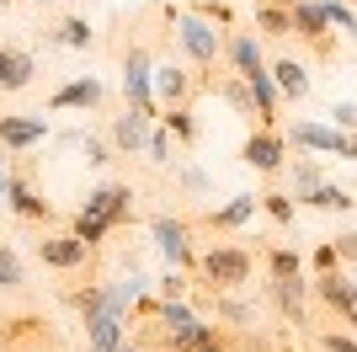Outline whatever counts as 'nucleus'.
I'll list each match as a JSON object with an SVG mask.
<instances>
[{
    "label": "nucleus",
    "mask_w": 357,
    "mask_h": 352,
    "mask_svg": "<svg viewBox=\"0 0 357 352\" xmlns=\"http://www.w3.org/2000/svg\"><path fill=\"white\" fill-rule=\"evenodd\" d=\"M197 293H240L256 272V251L240 246V240H219V246L197 251Z\"/></svg>",
    "instance_id": "f257e3e1"
},
{
    "label": "nucleus",
    "mask_w": 357,
    "mask_h": 352,
    "mask_svg": "<svg viewBox=\"0 0 357 352\" xmlns=\"http://www.w3.org/2000/svg\"><path fill=\"white\" fill-rule=\"evenodd\" d=\"M134 219V187L128 182H102L96 192H86V208L75 214V235L86 246H102L118 224Z\"/></svg>",
    "instance_id": "f03ea898"
},
{
    "label": "nucleus",
    "mask_w": 357,
    "mask_h": 352,
    "mask_svg": "<svg viewBox=\"0 0 357 352\" xmlns=\"http://www.w3.org/2000/svg\"><path fill=\"white\" fill-rule=\"evenodd\" d=\"M171 22H176L181 54L203 70V80H197V86H213V70H219V59H224V32L213 27L208 16H197V11H171Z\"/></svg>",
    "instance_id": "7ed1b4c3"
},
{
    "label": "nucleus",
    "mask_w": 357,
    "mask_h": 352,
    "mask_svg": "<svg viewBox=\"0 0 357 352\" xmlns=\"http://www.w3.org/2000/svg\"><path fill=\"white\" fill-rule=\"evenodd\" d=\"M288 11H294L298 43H310V54L331 64V59H336V27H331L326 6H314V0H288Z\"/></svg>",
    "instance_id": "20e7f679"
},
{
    "label": "nucleus",
    "mask_w": 357,
    "mask_h": 352,
    "mask_svg": "<svg viewBox=\"0 0 357 352\" xmlns=\"http://www.w3.org/2000/svg\"><path fill=\"white\" fill-rule=\"evenodd\" d=\"M240 161L256 176H283L288 166V133L283 129H251V139L240 145Z\"/></svg>",
    "instance_id": "39448f33"
},
{
    "label": "nucleus",
    "mask_w": 357,
    "mask_h": 352,
    "mask_svg": "<svg viewBox=\"0 0 357 352\" xmlns=\"http://www.w3.org/2000/svg\"><path fill=\"white\" fill-rule=\"evenodd\" d=\"M149 235H155V246L165 251V262H171V267L192 272L197 251H192V224H187V219H176V214H155V219H149Z\"/></svg>",
    "instance_id": "423d86ee"
},
{
    "label": "nucleus",
    "mask_w": 357,
    "mask_h": 352,
    "mask_svg": "<svg viewBox=\"0 0 357 352\" xmlns=\"http://www.w3.org/2000/svg\"><path fill=\"white\" fill-rule=\"evenodd\" d=\"M91 251L96 246H86L75 230H64V235H43V240H38V262L54 267V272H80V267L91 262Z\"/></svg>",
    "instance_id": "0eeeda50"
},
{
    "label": "nucleus",
    "mask_w": 357,
    "mask_h": 352,
    "mask_svg": "<svg viewBox=\"0 0 357 352\" xmlns=\"http://www.w3.org/2000/svg\"><path fill=\"white\" fill-rule=\"evenodd\" d=\"M43 139H48V123L38 112H0V145L11 149V155H27Z\"/></svg>",
    "instance_id": "6e6552de"
},
{
    "label": "nucleus",
    "mask_w": 357,
    "mask_h": 352,
    "mask_svg": "<svg viewBox=\"0 0 357 352\" xmlns=\"http://www.w3.org/2000/svg\"><path fill=\"white\" fill-rule=\"evenodd\" d=\"M6 208H11L16 219H32V224H48V219H54V203L38 198V187H32L22 171H11V182H6Z\"/></svg>",
    "instance_id": "1a4fd4ad"
},
{
    "label": "nucleus",
    "mask_w": 357,
    "mask_h": 352,
    "mask_svg": "<svg viewBox=\"0 0 357 352\" xmlns=\"http://www.w3.org/2000/svg\"><path fill=\"white\" fill-rule=\"evenodd\" d=\"M107 145L118 149V155H139V149L149 145V112L123 107V112L112 117V129H107Z\"/></svg>",
    "instance_id": "9d476101"
},
{
    "label": "nucleus",
    "mask_w": 357,
    "mask_h": 352,
    "mask_svg": "<svg viewBox=\"0 0 357 352\" xmlns=\"http://www.w3.org/2000/svg\"><path fill=\"white\" fill-rule=\"evenodd\" d=\"M310 288H314V299H320V309L342 315V321L357 309V283L347 278V272H314V283H310Z\"/></svg>",
    "instance_id": "9b49d317"
},
{
    "label": "nucleus",
    "mask_w": 357,
    "mask_h": 352,
    "mask_svg": "<svg viewBox=\"0 0 357 352\" xmlns=\"http://www.w3.org/2000/svg\"><path fill=\"white\" fill-rule=\"evenodd\" d=\"M224 64H229V75H245L251 80L256 70H267V59H261V38L245 27H235L229 38H224Z\"/></svg>",
    "instance_id": "f8f14e48"
},
{
    "label": "nucleus",
    "mask_w": 357,
    "mask_h": 352,
    "mask_svg": "<svg viewBox=\"0 0 357 352\" xmlns=\"http://www.w3.org/2000/svg\"><path fill=\"white\" fill-rule=\"evenodd\" d=\"M80 321H86V331H91V352H118L123 347V309L118 305H96V309H86Z\"/></svg>",
    "instance_id": "ddd939ff"
},
{
    "label": "nucleus",
    "mask_w": 357,
    "mask_h": 352,
    "mask_svg": "<svg viewBox=\"0 0 357 352\" xmlns=\"http://www.w3.org/2000/svg\"><path fill=\"white\" fill-rule=\"evenodd\" d=\"M288 139H294V145H304V149H320V155H347V161H352V133L326 129V123H294V129H288Z\"/></svg>",
    "instance_id": "4468645a"
},
{
    "label": "nucleus",
    "mask_w": 357,
    "mask_h": 352,
    "mask_svg": "<svg viewBox=\"0 0 357 352\" xmlns=\"http://www.w3.org/2000/svg\"><path fill=\"white\" fill-rule=\"evenodd\" d=\"M123 96H128V107H139V112H155V96H149V54L144 48H128V59H123Z\"/></svg>",
    "instance_id": "2eb2a0df"
},
{
    "label": "nucleus",
    "mask_w": 357,
    "mask_h": 352,
    "mask_svg": "<svg viewBox=\"0 0 357 352\" xmlns=\"http://www.w3.org/2000/svg\"><path fill=\"white\" fill-rule=\"evenodd\" d=\"M107 102V86L102 80H70V86H59L54 96H48V112H70V107H86V112H96V107Z\"/></svg>",
    "instance_id": "dca6fc26"
},
{
    "label": "nucleus",
    "mask_w": 357,
    "mask_h": 352,
    "mask_svg": "<svg viewBox=\"0 0 357 352\" xmlns=\"http://www.w3.org/2000/svg\"><path fill=\"white\" fill-rule=\"evenodd\" d=\"M32 80H38V59L27 48L0 43V91H27Z\"/></svg>",
    "instance_id": "f3484780"
},
{
    "label": "nucleus",
    "mask_w": 357,
    "mask_h": 352,
    "mask_svg": "<svg viewBox=\"0 0 357 352\" xmlns=\"http://www.w3.org/2000/svg\"><path fill=\"white\" fill-rule=\"evenodd\" d=\"M267 299L283 309L288 325H310V309H304V278H267Z\"/></svg>",
    "instance_id": "a211bd4d"
},
{
    "label": "nucleus",
    "mask_w": 357,
    "mask_h": 352,
    "mask_svg": "<svg viewBox=\"0 0 357 352\" xmlns=\"http://www.w3.org/2000/svg\"><path fill=\"white\" fill-rule=\"evenodd\" d=\"M245 219H256V198H251V192H240V198H229V203H224V208H213V214H203V219H197V224H203V230H208V235H235V230H240V224H245Z\"/></svg>",
    "instance_id": "6ab92c4d"
},
{
    "label": "nucleus",
    "mask_w": 357,
    "mask_h": 352,
    "mask_svg": "<svg viewBox=\"0 0 357 352\" xmlns=\"http://www.w3.org/2000/svg\"><path fill=\"white\" fill-rule=\"evenodd\" d=\"M267 70H272V86H278L283 102H304V96H310V70H304V59H278Z\"/></svg>",
    "instance_id": "aec40b11"
},
{
    "label": "nucleus",
    "mask_w": 357,
    "mask_h": 352,
    "mask_svg": "<svg viewBox=\"0 0 357 352\" xmlns=\"http://www.w3.org/2000/svg\"><path fill=\"white\" fill-rule=\"evenodd\" d=\"M256 38H294V11L288 0H256Z\"/></svg>",
    "instance_id": "412c9836"
},
{
    "label": "nucleus",
    "mask_w": 357,
    "mask_h": 352,
    "mask_svg": "<svg viewBox=\"0 0 357 352\" xmlns=\"http://www.w3.org/2000/svg\"><path fill=\"white\" fill-rule=\"evenodd\" d=\"M298 208H320V214H347V208L357 203L347 187H336V182H320V187H310L304 198H294Z\"/></svg>",
    "instance_id": "4be33fe9"
},
{
    "label": "nucleus",
    "mask_w": 357,
    "mask_h": 352,
    "mask_svg": "<svg viewBox=\"0 0 357 352\" xmlns=\"http://www.w3.org/2000/svg\"><path fill=\"white\" fill-rule=\"evenodd\" d=\"M155 91H160V102L165 107H187L192 102V91H197V80H187V70H155Z\"/></svg>",
    "instance_id": "5701e85b"
},
{
    "label": "nucleus",
    "mask_w": 357,
    "mask_h": 352,
    "mask_svg": "<svg viewBox=\"0 0 357 352\" xmlns=\"http://www.w3.org/2000/svg\"><path fill=\"white\" fill-rule=\"evenodd\" d=\"M219 96L235 107V117H245V123L261 129V117H256V96H251V86H245V75H224V80H219Z\"/></svg>",
    "instance_id": "b1692460"
},
{
    "label": "nucleus",
    "mask_w": 357,
    "mask_h": 352,
    "mask_svg": "<svg viewBox=\"0 0 357 352\" xmlns=\"http://www.w3.org/2000/svg\"><path fill=\"white\" fill-rule=\"evenodd\" d=\"M256 208H261V214H267V219L278 224V230H288V224L298 219V203H294V192H261V198H256Z\"/></svg>",
    "instance_id": "393cba45"
},
{
    "label": "nucleus",
    "mask_w": 357,
    "mask_h": 352,
    "mask_svg": "<svg viewBox=\"0 0 357 352\" xmlns=\"http://www.w3.org/2000/svg\"><path fill=\"white\" fill-rule=\"evenodd\" d=\"M261 262H267V278H304V256L288 246H267Z\"/></svg>",
    "instance_id": "a878e982"
},
{
    "label": "nucleus",
    "mask_w": 357,
    "mask_h": 352,
    "mask_svg": "<svg viewBox=\"0 0 357 352\" xmlns=\"http://www.w3.org/2000/svg\"><path fill=\"white\" fill-rule=\"evenodd\" d=\"M283 171H288V187H294V198H304L310 187H320V182H326L320 161H310V155H298V161H288Z\"/></svg>",
    "instance_id": "bb28decb"
},
{
    "label": "nucleus",
    "mask_w": 357,
    "mask_h": 352,
    "mask_svg": "<svg viewBox=\"0 0 357 352\" xmlns=\"http://www.w3.org/2000/svg\"><path fill=\"white\" fill-rule=\"evenodd\" d=\"M48 43H64V48H86V43H91V22H86V16H64L59 27H48Z\"/></svg>",
    "instance_id": "cd10ccee"
},
{
    "label": "nucleus",
    "mask_w": 357,
    "mask_h": 352,
    "mask_svg": "<svg viewBox=\"0 0 357 352\" xmlns=\"http://www.w3.org/2000/svg\"><path fill=\"white\" fill-rule=\"evenodd\" d=\"M27 288V272H22V256H16L6 240H0V293H22Z\"/></svg>",
    "instance_id": "c85d7f7f"
},
{
    "label": "nucleus",
    "mask_w": 357,
    "mask_h": 352,
    "mask_svg": "<svg viewBox=\"0 0 357 352\" xmlns=\"http://www.w3.org/2000/svg\"><path fill=\"white\" fill-rule=\"evenodd\" d=\"M165 133H176L181 145H197V117H192V102H187V107H165Z\"/></svg>",
    "instance_id": "c756f323"
},
{
    "label": "nucleus",
    "mask_w": 357,
    "mask_h": 352,
    "mask_svg": "<svg viewBox=\"0 0 357 352\" xmlns=\"http://www.w3.org/2000/svg\"><path fill=\"white\" fill-rule=\"evenodd\" d=\"M314 347H320V352H357V331H331V325H314Z\"/></svg>",
    "instance_id": "7c9ffc66"
},
{
    "label": "nucleus",
    "mask_w": 357,
    "mask_h": 352,
    "mask_svg": "<svg viewBox=\"0 0 357 352\" xmlns=\"http://www.w3.org/2000/svg\"><path fill=\"white\" fill-rule=\"evenodd\" d=\"M192 11H197V16H208V22H219V27H235V11H229L224 0H197Z\"/></svg>",
    "instance_id": "2f4dec72"
},
{
    "label": "nucleus",
    "mask_w": 357,
    "mask_h": 352,
    "mask_svg": "<svg viewBox=\"0 0 357 352\" xmlns=\"http://www.w3.org/2000/svg\"><path fill=\"white\" fill-rule=\"evenodd\" d=\"M310 267H314V272H336V267H342L336 240H320V246H314V256H310Z\"/></svg>",
    "instance_id": "473e14b6"
},
{
    "label": "nucleus",
    "mask_w": 357,
    "mask_h": 352,
    "mask_svg": "<svg viewBox=\"0 0 357 352\" xmlns=\"http://www.w3.org/2000/svg\"><path fill=\"white\" fill-rule=\"evenodd\" d=\"M326 16H331V27H336V32H357V16L347 11L342 0H326Z\"/></svg>",
    "instance_id": "72a5a7b5"
},
{
    "label": "nucleus",
    "mask_w": 357,
    "mask_h": 352,
    "mask_svg": "<svg viewBox=\"0 0 357 352\" xmlns=\"http://www.w3.org/2000/svg\"><path fill=\"white\" fill-rule=\"evenodd\" d=\"M331 117H336V129H342V133H357V107L352 102H336V107H331Z\"/></svg>",
    "instance_id": "f704fd0d"
},
{
    "label": "nucleus",
    "mask_w": 357,
    "mask_h": 352,
    "mask_svg": "<svg viewBox=\"0 0 357 352\" xmlns=\"http://www.w3.org/2000/svg\"><path fill=\"white\" fill-rule=\"evenodd\" d=\"M149 161H155V166H165V161H171V145H165V133H155V129H149Z\"/></svg>",
    "instance_id": "c9c22d12"
},
{
    "label": "nucleus",
    "mask_w": 357,
    "mask_h": 352,
    "mask_svg": "<svg viewBox=\"0 0 357 352\" xmlns=\"http://www.w3.org/2000/svg\"><path fill=\"white\" fill-rule=\"evenodd\" d=\"M112 155H118L112 145H102V139H86V161H91V166H107Z\"/></svg>",
    "instance_id": "e433bc0d"
},
{
    "label": "nucleus",
    "mask_w": 357,
    "mask_h": 352,
    "mask_svg": "<svg viewBox=\"0 0 357 352\" xmlns=\"http://www.w3.org/2000/svg\"><path fill=\"white\" fill-rule=\"evenodd\" d=\"M336 256H342V267H347V262H357V230L336 235Z\"/></svg>",
    "instance_id": "4c0bfd02"
},
{
    "label": "nucleus",
    "mask_w": 357,
    "mask_h": 352,
    "mask_svg": "<svg viewBox=\"0 0 357 352\" xmlns=\"http://www.w3.org/2000/svg\"><path fill=\"white\" fill-rule=\"evenodd\" d=\"M181 187H187V192H197V198H203V192H208V176L197 171V166H187V171H181Z\"/></svg>",
    "instance_id": "58836bf2"
},
{
    "label": "nucleus",
    "mask_w": 357,
    "mask_h": 352,
    "mask_svg": "<svg viewBox=\"0 0 357 352\" xmlns=\"http://www.w3.org/2000/svg\"><path fill=\"white\" fill-rule=\"evenodd\" d=\"M6 182H11V171H0V203H6Z\"/></svg>",
    "instance_id": "ea45409f"
},
{
    "label": "nucleus",
    "mask_w": 357,
    "mask_h": 352,
    "mask_svg": "<svg viewBox=\"0 0 357 352\" xmlns=\"http://www.w3.org/2000/svg\"><path fill=\"white\" fill-rule=\"evenodd\" d=\"M342 325H352V331H357V309H352V315H347V321H342Z\"/></svg>",
    "instance_id": "a19ab883"
},
{
    "label": "nucleus",
    "mask_w": 357,
    "mask_h": 352,
    "mask_svg": "<svg viewBox=\"0 0 357 352\" xmlns=\"http://www.w3.org/2000/svg\"><path fill=\"white\" fill-rule=\"evenodd\" d=\"M32 6H59V0H32Z\"/></svg>",
    "instance_id": "79ce46f5"
},
{
    "label": "nucleus",
    "mask_w": 357,
    "mask_h": 352,
    "mask_svg": "<svg viewBox=\"0 0 357 352\" xmlns=\"http://www.w3.org/2000/svg\"><path fill=\"white\" fill-rule=\"evenodd\" d=\"M352 161H357V133H352Z\"/></svg>",
    "instance_id": "37998d69"
}]
</instances>
